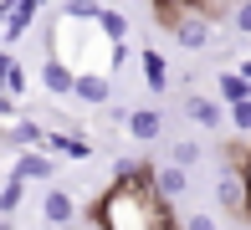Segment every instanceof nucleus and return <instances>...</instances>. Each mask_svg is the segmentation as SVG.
<instances>
[{"instance_id":"obj_1","label":"nucleus","mask_w":251,"mask_h":230,"mask_svg":"<svg viewBox=\"0 0 251 230\" xmlns=\"http://www.w3.org/2000/svg\"><path fill=\"white\" fill-rule=\"evenodd\" d=\"M87 225L98 230H179L175 205L154 189V179H113L87 205Z\"/></svg>"},{"instance_id":"obj_2","label":"nucleus","mask_w":251,"mask_h":230,"mask_svg":"<svg viewBox=\"0 0 251 230\" xmlns=\"http://www.w3.org/2000/svg\"><path fill=\"white\" fill-rule=\"evenodd\" d=\"M159 26H164L179 46H185V51H205V46H210V26H215V21L200 16V10H175V16L159 21Z\"/></svg>"},{"instance_id":"obj_3","label":"nucleus","mask_w":251,"mask_h":230,"mask_svg":"<svg viewBox=\"0 0 251 230\" xmlns=\"http://www.w3.org/2000/svg\"><path fill=\"white\" fill-rule=\"evenodd\" d=\"M215 205H221L231 220L251 225V205H246V179H241V169H221V179H215Z\"/></svg>"},{"instance_id":"obj_4","label":"nucleus","mask_w":251,"mask_h":230,"mask_svg":"<svg viewBox=\"0 0 251 230\" xmlns=\"http://www.w3.org/2000/svg\"><path fill=\"white\" fill-rule=\"evenodd\" d=\"M56 169H62V159H51L47 148H21L16 164H10V174H16L21 184H47Z\"/></svg>"},{"instance_id":"obj_5","label":"nucleus","mask_w":251,"mask_h":230,"mask_svg":"<svg viewBox=\"0 0 251 230\" xmlns=\"http://www.w3.org/2000/svg\"><path fill=\"white\" fill-rule=\"evenodd\" d=\"M72 97L87 102V108H108V102H113V72H77Z\"/></svg>"},{"instance_id":"obj_6","label":"nucleus","mask_w":251,"mask_h":230,"mask_svg":"<svg viewBox=\"0 0 251 230\" xmlns=\"http://www.w3.org/2000/svg\"><path fill=\"white\" fill-rule=\"evenodd\" d=\"M41 220H47L51 230H67V225H77V200H72L67 189H56V184H51V189L41 194Z\"/></svg>"},{"instance_id":"obj_7","label":"nucleus","mask_w":251,"mask_h":230,"mask_svg":"<svg viewBox=\"0 0 251 230\" xmlns=\"http://www.w3.org/2000/svg\"><path fill=\"white\" fill-rule=\"evenodd\" d=\"M41 148H47L51 159H87V154H93V143H87L77 128H47Z\"/></svg>"},{"instance_id":"obj_8","label":"nucleus","mask_w":251,"mask_h":230,"mask_svg":"<svg viewBox=\"0 0 251 230\" xmlns=\"http://www.w3.org/2000/svg\"><path fill=\"white\" fill-rule=\"evenodd\" d=\"M0 138H5V143L16 148V154H21V148H41V138H47V128H41L36 118H10L5 128H0Z\"/></svg>"},{"instance_id":"obj_9","label":"nucleus","mask_w":251,"mask_h":230,"mask_svg":"<svg viewBox=\"0 0 251 230\" xmlns=\"http://www.w3.org/2000/svg\"><path fill=\"white\" fill-rule=\"evenodd\" d=\"M128 138H139V143H154L159 133H164V113L159 108H128Z\"/></svg>"},{"instance_id":"obj_10","label":"nucleus","mask_w":251,"mask_h":230,"mask_svg":"<svg viewBox=\"0 0 251 230\" xmlns=\"http://www.w3.org/2000/svg\"><path fill=\"white\" fill-rule=\"evenodd\" d=\"M154 189L164 194L169 205L185 200V189H190V169H179V164H154Z\"/></svg>"},{"instance_id":"obj_11","label":"nucleus","mask_w":251,"mask_h":230,"mask_svg":"<svg viewBox=\"0 0 251 230\" xmlns=\"http://www.w3.org/2000/svg\"><path fill=\"white\" fill-rule=\"evenodd\" d=\"M72 82H77V72H72L67 62H56V56L41 62V87H47L51 97H72Z\"/></svg>"},{"instance_id":"obj_12","label":"nucleus","mask_w":251,"mask_h":230,"mask_svg":"<svg viewBox=\"0 0 251 230\" xmlns=\"http://www.w3.org/2000/svg\"><path fill=\"white\" fill-rule=\"evenodd\" d=\"M185 118L190 123H200V128H221L226 123V102H215V97H185Z\"/></svg>"},{"instance_id":"obj_13","label":"nucleus","mask_w":251,"mask_h":230,"mask_svg":"<svg viewBox=\"0 0 251 230\" xmlns=\"http://www.w3.org/2000/svg\"><path fill=\"white\" fill-rule=\"evenodd\" d=\"M139 72H144V87H149V92H164V87H169V62L154 51V46H144V51H139Z\"/></svg>"},{"instance_id":"obj_14","label":"nucleus","mask_w":251,"mask_h":230,"mask_svg":"<svg viewBox=\"0 0 251 230\" xmlns=\"http://www.w3.org/2000/svg\"><path fill=\"white\" fill-rule=\"evenodd\" d=\"M215 82H221V97H215V102H226V108H231V102H246V97H251V82H246L241 72H221Z\"/></svg>"},{"instance_id":"obj_15","label":"nucleus","mask_w":251,"mask_h":230,"mask_svg":"<svg viewBox=\"0 0 251 230\" xmlns=\"http://www.w3.org/2000/svg\"><path fill=\"white\" fill-rule=\"evenodd\" d=\"M98 31H102L108 41H128V16L113 10V5H102V10H98Z\"/></svg>"},{"instance_id":"obj_16","label":"nucleus","mask_w":251,"mask_h":230,"mask_svg":"<svg viewBox=\"0 0 251 230\" xmlns=\"http://www.w3.org/2000/svg\"><path fill=\"white\" fill-rule=\"evenodd\" d=\"M21 200H26V184H21L16 174H10L5 184H0V215H5V220H10V215L21 210Z\"/></svg>"},{"instance_id":"obj_17","label":"nucleus","mask_w":251,"mask_h":230,"mask_svg":"<svg viewBox=\"0 0 251 230\" xmlns=\"http://www.w3.org/2000/svg\"><path fill=\"white\" fill-rule=\"evenodd\" d=\"M226 123H231L241 138H251V97L246 102H231V108H226Z\"/></svg>"},{"instance_id":"obj_18","label":"nucleus","mask_w":251,"mask_h":230,"mask_svg":"<svg viewBox=\"0 0 251 230\" xmlns=\"http://www.w3.org/2000/svg\"><path fill=\"white\" fill-rule=\"evenodd\" d=\"M98 10H102V0H62V16H72V21H98Z\"/></svg>"},{"instance_id":"obj_19","label":"nucleus","mask_w":251,"mask_h":230,"mask_svg":"<svg viewBox=\"0 0 251 230\" xmlns=\"http://www.w3.org/2000/svg\"><path fill=\"white\" fill-rule=\"evenodd\" d=\"M169 164H179V169L200 164V143H195V138H179V143H175V154H169Z\"/></svg>"},{"instance_id":"obj_20","label":"nucleus","mask_w":251,"mask_h":230,"mask_svg":"<svg viewBox=\"0 0 251 230\" xmlns=\"http://www.w3.org/2000/svg\"><path fill=\"white\" fill-rule=\"evenodd\" d=\"M26 87H31V82H26V67H21V62H10V72H5V87H0V92H10V97H21Z\"/></svg>"},{"instance_id":"obj_21","label":"nucleus","mask_w":251,"mask_h":230,"mask_svg":"<svg viewBox=\"0 0 251 230\" xmlns=\"http://www.w3.org/2000/svg\"><path fill=\"white\" fill-rule=\"evenodd\" d=\"M179 230H221V220H215V215H205V210H195V215H185V220H179Z\"/></svg>"},{"instance_id":"obj_22","label":"nucleus","mask_w":251,"mask_h":230,"mask_svg":"<svg viewBox=\"0 0 251 230\" xmlns=\"http://www.w3.org/2000/svg\"><path fill=\"white\" fill-rule=\"evenodd\" d=\"M231 26L241 31V36H251V0H236V10H231Z\"/></svg>"},{"instance_id":"obj_23","label":"nucleus","mask_w":251,"mask_h":230,"mask_svg":"<svg viewBox=\"0 0 251 230\" xmlns=\"http://www.w3.org/2000/svg\"><path fill=\"white\" fill-rule=\"evenodd\" d=\"M241 179H246V205H251V154H246V164H241Z\"/></svg>"},{"instance_id":"obj_24","label":"nucleus","mask_w":251,"mask_h":230,"mask_svg":"<svg viewBox=\"0 0 251 230\" xmlns=\"http://www.w3.org/2000/svg\"><path fill=\"white\" fill-rule=\"evenodd\" d=\"M5 72H10V51H0V87H5Z\"/></svg>"},{"instance_id":"obj_25","label":"nucleus","mask_w":251,"mask_h":230,"mask_svg":"<svg viewBox=\"0 0 251 230\" xmlns=\"http://www.w3.org/2000/svg\"><path fill=\"white\" fill-rule=\"evenodd\" d=\"M236 72H241V77H246V82H251V56H246V62H241V67H236Z\"/></svg>"},{"instance_id":"obj_26","label":"nucleus","mask_w":251,"mask_h":230,"mask_svg":"<svg viewBox=\"0 0 251 230\" xmlns=\"http://www.w3.org/2000/svg\"><path fill=\"white\" fill-rule=\"evenodd\" d=\"M87 230H98V225H87Z\"/></svg>"},{"instance_id":"obj_27","label":"nucleus","mask_w":251,"mask_h":230,"mask_svg":"<svg viewBox=\"0 0 251 230\" xmlns=\"http://www.w3.org/2000/svg\"><path fill=\"white\" fill-rule=\"evenodd\" d=\"M246 230H251V225H246Z\"/></svg>"}]
</instances>
